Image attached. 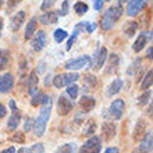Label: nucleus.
I'll return each mask as SVG.
<instances>
[{"label":"nucleus","instance_id":"a18cd8bd","mask_svg":"<svg viewBox=\"0 0 153 153\" xmlns=\"http://www.w3.org/2000/svg\"><path fill=\"white\" fill-rule=\"evenodd\" d=\"M20 1H21V0H8V7H10V8L16 7V6L20 3Z\"/></svg>","mask_w":153,"mask_h":153},{"label":"nucleus","instance_id":"f8f14e48","mask_svg":"<svg viewBox=\"0 0 153 153\" xmlns=\"http://www.w3.org/2000/svg\"><path fill=\"white\" fill-rule=\"evenodd\" d=\"M46 46V33L45 31H38L35 39L32 40V49L35 52H40Z\"/></svg>","mask_w":153,"mask_h":153},{"label":"nucleus","instance_id":"58836bf2","mask_svg":"<svg viewBox=\"0 0 153 153\" xmlns=\"http://www.w3.org/2000/svg\"><path fill=\"white\" fill-rule=\"evenodd\" d=\"M68 1L70 0H64V1H63V6H61V10L60 11H57V14H59V16H67V14H68Z\"/></svg>","mask_w":153,"mask_h":153},{"label":"nucleus","instance_id":"f257e3e1","mask_svg":"<svg viewBox=\"0 0 153 153\" xmlns=\"http://www.w3.org/2000/svg\"><path fill=\"white\" fill-rule=\"evenodd\" d=\"M42 110H40L39 116L35 121H33V132H35V137L40 138L43 137L45 131H46V125H48L49 117H50V110H52V99L48 95H43L42 96Z\"/></svg>","mask_w":153,"mask_h":153},{"label":"nucleus","instance_id":"6ab92c4d","mask_svg":"<svg viewBox=\"0 0 153 153\" xmlns=\"http://www.w3.org/2000/svg\"><path fill=\"white\" fill-rule=\"evenodd\" d=\"M36 28H38V21H36V18L33 17V18H31V21H29L28 24H27V29H25V39L27 40L31 39V38L35 35V32H36Z\"/></svg>","mask_w":153,"mask_h":153},{"label":"nucleus","instance_id":"72a5a7b5","mask_svg":"<svg viewBox=\"0 0 153 153\" xmlns=\"http://www.w3.org/2000/svg\"><path fill=\"white\" fill-rule=\"evenodd\" d=\"M95 129H96V124H95V121H93V120H89L88 121V125H86V127H85V129H84V135H86V137H89V135H93Z\"/></svg>","mask_w":153,"mask_h":153},{"label":"nucleus","instance_id":"9d476101","mask_svg":"<svg viewBox=\"0 0 153 153\" xmlns=\"http://www.w3.org/2000/svg\"><path fill=\"white\" fill-rule=\"evenodd\" d=\"M152 39V32H148V31H145V32H141L139 35H138V39L135 40V43H134L132 49L135 53H139L142 50V49L146 46V43H148V40Z\"/></svg>","mask_w":153,"mask_h":153},{"label":"nucleus","instance_id":"4468645a","mask_svg":"<svg viewBox=\"0 0 153 153\" xmlns=\"http://www.w3.org/2000/svg\"><path fill=\"white\" fill-rule=\"evenodd\" d=\"M95 106H96V100L91 96H82V99L79 100V107L84 113H88V111L93 110Z\"/></svg>","mask_w":153,"mask_h":153},{"label":"nucleus","instance_id":"2eb2a0df","mask_svg":"<svg viewBox=\"0 0 153 153\" xmlns=\"http://www.w3.org/2000/svg\"><path fill=\"white\" fill-rule=\"evenodd\" d=\"M102 131H103V137L106 141H111L116 137V124L114 123H105L102 127Z\"/></svg>","mask_w":153,"mask_h":153},{"label":"nucleus","instance_id":"39448f33","mask_svg":"<svg viewBox=\"0 0 153 153\" xmlns=\"http://www.w3.org/2000/svg\"><path fill=\"white\" fill-rule=\"evenodd\" d=\"M92 67V60H91V57L89 56H82V57H78V59H74V60H70L65 63V70H81L84 68V67Z\"/></svg>","mask_w":153,"mask_h":153},{"label":"nucleus","instance_id":"1a4fd4ad","mask_svg":"<svg viewBox=\"0 0 153 153\" xmlns=\"http://www.w3.org/2000/svg\"><path fill=\"white\" fill-rule=\"evenodd\" d=\"M73 110V100L68 99L67 96H60L59 97V102H57V111L60 116H67Z\"/></svg>","mask_w":153,"mask_h":153},{"label":"nucleus","instance_id":"7ed1b4c3","mask_svg":"<svg viewBox=\"0 0 153 153\" xmlns=\"http://www.w3.org/2000/svg\"><path fill=\"white\" fill-rule=\"evenodd\" d=\"M100 150H102V141H100V138L92 135L88 141L85 142L84 145L81 146L79 153H100Z\"/></svg>","mask_w":153,"mask_h":153},{"label":"nucleus","instance_id":"0eeeda50","mask_svg":"<svg viewBox=\"0 0 153 153\" xmlns=\"http://www.w3.org/2000/svg\"><path fill=\"white\" fill-rule=\"evenodd\" d=\"M152 129H149V131L145 132L141 143H139L137 149L134 150V153H152Z\"/></svg>","mask_w":153,"mask_h":153},{"label":"nucleus","instance_id":"c9c22d12","mask_svg":"<svg viewBox=\"0 0 153 153\" xmlns=\"http://www.w3.org/2000/svg\"><path fill=\"white\" fill-rule=\"evenodd\" d=\"M81 25H82V28H85V32L88 33H92L97 27L96 22H81Z\"/></svg>","mask_w":153,"mask_h":153},{"label":"nucleus","instance_id":"f03ea898","mask_svg":"<svg viewBox=\"0 0 153 153\" xmlns=\"http://www.w3.org/2000/svg\"><path fill=\"white\" fill-rule=\"evenodd\" d=\"M121 14H123V7L118 6V4L107 8V11L105 13V16L102 17V22H100L103 31H110V29L113 28L114 25H116L117 20L121 17Z\"/></svg>","mask_w":153,"mask_h":153},{"label":"nucleus","instance_id":"09e8293b","mask_svg":"<svg viewBox=\"0 0 153 153\" xmlns=\"http://www.w3.org/2000/svg\"><path fill=\"white\" fill-rule=\"evenodd\" d=\"M10 107H11L13 111H17V110H18V109H17V105H16V102H14V100H10Z\"/></svg>","mask_w":153,"mask_h":153},{"label":"nucleus","instance_id":"de8ad7c7","mask_svg":"<svg viewBox=\"0 0 153 153\" xmlns=\"http://www.w3.org/2000/svg\"><path fill=\"white\" fill-rule=\"evenodd\" d=\"M0 153H16V148H7L6 150H1Z\"/></svg>","mask_w":153,"mask_h":153},{"label":"nucleus","instance_id":"a878e982","mask_svg":"<svg viewBox=\"0 0 153 153\" xmlns=\"http://www.w3.org/2000/svg\"><path fill=\"white\" fill-rule=\"evenodd\" d=\"M152 82H153V71H152V70H149V71L146 73L143 81H142L141 89H143V91H148V89L152 86Z\"/></svg>","mask_w":153,"mask_h":153},{"label":"nucleus","instance_id":"a211bd4d","mask_svg":"<svg viewBox=\"0 0 153 153\" xmlns=\"http://www.w3.org/2000/svg\"><path fill=\"white\" fill-rule=\"evenodd\" d=\"M97 86V78L95 75H85L84 78V91L85 92H89V91H93L96 89Z\"/></svg>","mask_w":153,"mask_h":153},{"label":"nucleus","instance_id":"ddd939ff","mask_svg":"<svg viewBox=\"0 0 153 153\" xmlns=\"http://www.w3.org/2000/svg\"><path fill=\"white\" fill-rule=\"evenodd\" d=\"M25 21V13L24 11H18L16 13V16L11 17V22H10V28H11L13 32H16L21 28V25L24 24Z\"/></svg>","mask_w":153,"mask_h":153},{"label":"nucleus","instance_id":"79ce46f5","mask_svg":"<svg viewBox=\"0 0 153 153\" xmlns=\"http://www.w3.org/2000/svg\"><path fill=\"white\" fill-rule=\"evenodd\" d=\"M53 4H54V0H43V3H42L40 8H42V10H49Z\"/></svg>","mask_w":153,"mask_h":153},{"label":"nucleus","instance_id":"423d86ee","mask_svg":"<svg viewBox=\"0 0 153 153\" xmlns=\"http://www.w3.org/2000/svg\"><path fill=\"white\" fill-rule=\"evenodd\" d=\"M149 0H128V7H127V14L129 17H135L146 7Z\"/></svg>","mask_w":153,"mask_h":153},{"label":"nucleus","instance_id":"864d4df0","mask_svg":"<svg viewBox=\"0 0 153 153\" xmlns=\"http://www.w3.org/2000/svg\"><path fill=\"white\" fill-rule=\"evenodd\" d=\"M17 153H25V148H21V149L17 150Z\"/></svg>","mask_w":153,"mask_h":153},{"label":"nucleus","instance_id":"5701e85b","mask_svg":"<svg viewBox=\"0 0 153 153\" xmlns=\"http://www.w3.org/2000/svg\"><path fill=\"white\" fill-rule=\"evenodd\" d=\"M117 67H118V56H117L116 53H113V54H110L109 65H107V68H106V74H113V73H116Z\"/></svg>","mask_w":153,"mask_h":153},{"label":"nucleus","instance_id":"f704fd0d","mask_svg":"<svg viewBox=\"0 0 153 153\" xmlns=\"http://www.w3.org/2000/svg\"><path fill=\"white\" fill-rule=\"evenodd\" d=\"M79 28H81V27H79V24H78V25H76V27H75V29H74L73 36H71V38H70V39H68V43H67V48H65V49H67V50H70V49L73 48L74 42H75L76 36H78V33H79Z\"/></svg>","mask_w":153,"mask_h":153},{"label":"nucleus","instance_id":"2f4dec72","mask_svg":"<svg viewBox=\"0 0 153 153\" xmlns=\"http://www.w3.org/2000/svg\"><path fill=\"white\" fill-rule=\"evenodd\" d=\"M65 38H67V32H65L64 29L59 28V29H56V31H54V40H56L57 43H61Z\"/></svg>","mask_w":153,"mask_h":153},{"label":"nucleus","instance_id":"c03bdc74","mask_svg":"<svg viewBox=\"0 0 153 153\" xmlns=\"http://www.w3.org/2000/svg\"><path fill=\"white\" fill-rule=\"evenodd\" d=\"M6 114H7V109L4 107V105H1V103H0V118H3Z\"/></svg>","mask_w":153,"mask_h":153},{"label":"nucleus","instance_id":"49530a36","mask_svg":"<svg viewBox=\"0 0 153 153\" xmlns=\"http://www.w3.org/2000/svg\"><path fill=\"white\" fill-rule=\"evenodd\" d=\"M105 153H120V150L117 149V148H109V149H106Z\"/></svg>","mask_w":153,"mask_h":153},{"label":"nucleus","instance_id":"f3484780","mask_svg":"<svg viewBox=\"0 0 153 153\" xmlns=\"http://www.w3.org/2000/svg\"><path fill=\"white\" fill-rule=\"evenodd\" d=\"M57 20H59V14H57V11H46L43 16H40V18H39V21L45 25L54 24V22H57Z\"/></svg>","mask_w":153,"mask_h":153},{"label":"nucleus","instance_id":"6e6552de","mask_svg":"<svg viewBox=\"0 0 153 153\" xmlns=\"http://www.w3.org/2000/svg\"><path fill=\"white\" fill-rule=\"evenodd\" d=\"M124 109H125L124 100H121V99H116V100L110 105L109 113H110V116L113 117L114 120H120L121 117H123V114H124Z\"/></svg>","mask_w":153,"mask_h":153},{"label":"nucleus","instance_id":"3c124183","mask_svg":"<svg viewBox=\"0 0 153 153\" xmlns=\"http://www.w3.org/2000/svg\"><path fill=\"white\" fill-rule=\"evenodd\" d=\"M128 0H118V6H123L124 3H127Z\"/></svg>","mask_w":153,"mask_h":153},{"label":"nucleus","instance_id":"4c0bfd02","mask_svg":"<svg viewBox=\"0 0 153 153\" xmlns=\"http://www.w3.org/2000/svg\"><path fill=\"white\" fill-rule=\"evenodd\" d=\"M42 96H43V93H40L39 91H38L36 93H33V95H32V100H31L32 106H38V105H40V102H42Z\"/></svg>","mask_w":153,"mask_h":153},{"label":"nucleus","instance_id":"9b49d317","mask_svg":"<svg viewBox=\"0 0 153 153\" xmlns=\"http://www.w3.org/2000/svg\"><path fill=\"white\" fill-rule=\"evenodd\" d=\"M14 86V78L11 74H4L0 76V93L10 92Z\"/></svg>","mask_w":153,"mask_h":153},{"label":"nucleus","instance_id":"37998d69","mask_svg":"<svg viewBox=\"0 0 153 153\" xmlns=\"http://www.w3.org/2000/svg\"><path fill=\"white\" fill-rule=\"evenodd\" d=\"M103 3H105V0H93V8L96 11H100L103 7Z\"/></svg>","mask_w":153,"mask_h":153},{"label":"nucleus","instance_id":"aec40b11","mask_svg":"<svg viewBox=\"0 0 153 153\" xmlns=\"http://www.w3.org/2000/svg\"><path fill=\"white\" fill-rule=\"evenodd\" d=\"M123 85H124L123 79H120V78L114 79L113 82H111V85L109 86V89H107V96H114V95H117V93L121 91Z\"/></svg>","mask_w":153,"mask_h":153},{"label":"nucleus","instance_id":"8fccbe9b","mask_svg":"<svg viewBox=\"0 0 153 153\" xmlns=\"http://www.w3.org/2000/svg\"><path fill=\"white\" fill-rule=\"evenodd\" d=\"M152 52H153V49H152V46H149V49H148V59H149V60H152Z\"/></svg>","mask_w":153,"mask_h":153},{"label":"nucleus","instance_id":"c756f323","mask_svg":"<svg viewBox=\"0 0 153 153\" xmlns=\"http://www.w3.org/2000/svg\"><path fill=\"white\" fill-rule=\"evenodd\" d=\"M150 97H152V91L149 89V91H146L143 95H141V96L138 97V105L143 106V105H146V103H149Z\"/></svg>","mask_w":153,"mask_h":153},{"label":"nucleus","instance_id":"412c9836","mask_svg":"<svg viewBox=\"0 0 153 153\" xmlns=\"http://www.w3.org/2000/svg\"><path fill=\"white\" fill-rule=\"evenodd\" d=\"M20 121H21V113L18 111V110H17V111H13V114L10 116V118H8L7 128L10 129V131H14V129L18 127Z\"/></svg>","mask_w":153,"mask_h":153},{"label":"nucleus","instance_id":"20e7f679","mask_svg":"<svg viewBox=\"0 0 153 153\" xmlns=\"http://www.w3.org/2000/svg\"><path fill=\"white\" fill-rule=\"evenodd\" d=\"M79 75L75 73H71V74H57L54 78H53V85L56 88H64L67 85L70 84H74L75 81H78Z\"/></svg>","mask_w":153,"mask_h":153},{"label":"nucleus","instance_id":"473e14b6","mask_svg":"<svg viewBox=\"0 0 153 153\" xmlns=\"http://www.w3.org/2000/svg\"><path fill=\"white\" fill-rule=\"evenodd\" d=\"M25 153H45V146L42 143H35L31 148L25 149Z\"/></svg>","mask_w":153,"mask_h":153},{"label":"nucleus","instance_id":"603ef678","mask_svg":"<svg viewBox=\"0 0 153 153\" xmlns=\"http://www.w3.org/2000/svg\"><path fill=\"white\" fill-rule=\"evenodd\" d=\"M1 29H3V20L0 18V35H1Z\"/></svg>","mask_w":153,"mask_h":153},{"label":"nucleus","instance_id":"dca6fc26","mask_svg":"<svg viewBox=\"0 0 153 153\" xmlns=\"http://www.w3.org/2000/svg\"><path fill=\"white\" fill-rule=\"evenodd\" d=\"M38 82H39V79H38V74L36 71H32V73L29 74L28 76V93L32 96L33 93L38 92Z\"/></svg>","mask_w":153,"mask_h":153},{"label":"nucleus","instance_id":"c85d7f7f","mask_svg":"<svg viewBox=\"0 0 153 153\" xmlns=\"http://www.w3.org/2000/svg\"><path fill=\"white\" fill-rule=\"evenodd\" d=\"M74 10H75V13L78 14V16H82V14H85V13L89 10L88 4L86 3H82V1H76L75 4H74Z\"/></svg>","mask_w":153,"mask_h":153},{"label":"nucleus","instance_id":"ea45409f","mask_svg":"<svg viewBox=\"0 0 153 153\" xmlns=\"http://www.w3.org/2000/svg\"><path fill=\"white\" fill-rule=\"evenodd\" d=\"M13 141L16 142V143H24L25 142L24 132H16V135L13 137Z\"/></svg>","mask_w":153,"mask_h":153},{"label":"nucleus","instance_id":"393cba45","mask_svg":"<svg viewBox=\"0 0 153 153\" xmlns=\"http://www.w3.org/2000/svg\"><path fill=\"white\" fill-rule=\"evenodd\" d=\"M97 56V63H96V68L100 70L103 65H105L106 63V59H107V49L106 48H102L100 50H99V53H96Z\"/></svg>","mask_w":153,"mask_h":153},{"label":"nucleus","instance_id":"cd10ccee","mask_svg":"<svg viewBox=\"0 0 153 153\" xmlns=\"http://www.w3.org/2000/svg\"><path fill=\"white\" fill-rule=\"evenodd\" d=\"M137 28L138 25L137 22H134V21H131V22H128V24L125 25V35H127V38H132L134 35H135V32H137Z\"/></svg>","mask_w":153,"mask_h":153},{"label":"nucleus","instance_id":"b1692460","mask_svg":"<svg viewBox=\"0 0 153 153\" xmlns=\"http://www.w3.org/2000/svg\"><path fill=\"white\" fill-rule=\"evenodd\" d=\"M8 65H10V53L8 50L0 49V71L7 68Z\"/></svg>","mask_w":153,"mask_h":153},{"label":"nucleus","instance_id":"bb28decb","mask_svg":"<svg viewBox=\"0 0 153 153\" xmlns=\"http://www.w3.org/2000/svg\"><path fill=\"white\" fill-rule=\"evenodd\" d=\"M54 153H75V143H64L57 148Z\"/></svg>","mask_w":153,"mask_h":153},{"label":"nucleus","instance_id":"a19ab883","mask_svg":"<svg viewBox=\"0 0 153 153\" xmlns=\"http://www.w3.org/2000/svg\"><path fill=\"white\" fill-rule=\"evenodd\" d=\"M33 128V120L31 117H27V120H25V124H24V131L29 132L31 129Z\"/></svg>","mask_w":153,"mask_h":153},{"label":"nucleus","instance_id":"7c9ffc66","mask_svg":"<svg viewBox=\"0 0 153 153\" xmlns=\"http://www.w3.org/2000/svg\"><path fill=\"white\" fill-rule=\"evenodd\" d=\"M67 95L71 97V100L76 99V96H78V86H76L75 84L67 85Z\"/></svg>","mask_w":153,"mask_h":153},{"label":"nucleus","instance_id":"5fc2aeb1","mask_svg":"<svg viewBox=\"0 0 153 153\" xmlns=\"http://www.w3.org/2000/svg\"><path fill=\"white\" fill-rule=\"evenodd\" d=\"M3 4H4V0H0V8L3 7Z\"/></svg>","mask_w":153,"mask_h":153},{"label":"nucleus","instance_id":"e433bc0d","mask_svg":"<svg viewBox=\"0 0 153 153\" xmlns=\"http://www.w3.org/2000/svg\"><path fill=\"white\" fill-rule=\"evenodd\" d=\"M139 65H141V60H139V59H137V60L131 64V67L127 70V73H128L129 75H135V74H137V68L139 67Z\"/></svg>","mask_w":153,"mask_h":153},{"label":"nucleus","instance_id":"6e6d98bb","mask_svg":"<svg viewBox=\"0 0 153 153\" xmlns=\"http://www.w3.org/2000/svg\"><path fill=\"white\" fill-rule=\"evenodd\" d=\"M106 1H110V0H106Z\"/></svg>","mask_w":153,"mask_h":153},{"label":"nucleus","instance_id":"4be33fe9","mask_svg":"<svg viewBox=\"0 0 153 153\" xmlns=\"http://www.w3.org/2000/svg\"><path fill=\"white\" fill-rule=\"evenodd\" d=\"M145 132H146L145 121H143V120H138V124H137V127H135V132H134V139H135V141L142 139V137L145 135Z\"/></svg>","mask_w":153,"mask_h":153}]
</instances>
